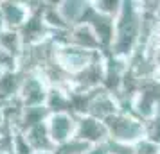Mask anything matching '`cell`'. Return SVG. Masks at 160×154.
<instances>
[{"label": "cell", "instance_id": "1", "mask_svg": "<svg viewBox=\"0 0 160 154\" xmlns=\"http://www.w3.org/2000/svg\"><path fill=\"white\" fill-rule=\"evenodd\" d=\"M144 15L138 0H124L121 15L115 18V38L106 54L130 61L133 54L142 47Z\"/></svg>", "mask_w": 160, "mask_h": 154}, {"label": "cell", "instance_id": "2", "mask_svg": "<svg viewBox=\"0 0 160 154\" xmlns=\"http://www.w3.org/2000/svg\"><path fill=\"white\" fill-rule=\"evenodd\" d=\"M102 56H104V52H90V50H83L79 47H74L70 43L54 41V58H52V61L72 79L78 73L85 72L88 66L97 63Z\"/></svg>", "mask_w": 160, "mask_h": 154}, {"label": "cell", "instance_id": "3", "mask_svg": "<svg viewBox=\"0 0 160 154\" xmlns=\"http://www.w3.org/2000/svg\"><path fill=\"white\" fill-rule=\"evenodd\" d=\"M108 129V142L124 143V145H135L137 142L146 138V125L138 117L130 111H119L117 115L108 118L106 122Z\"/></svg>", "mask_w": 160, "mask_h": 154}, {"label": "cell", "instance_id": "4", "mask_svg": "<svg viewBox=\"0 0 160 154\" xmlns=\"http://www.w3.org/2000/svg\"><path fill=\"white\" fill-rule=\"evenodd\" d=\"M160 110V81L155 79H148L142 82V86L138 88L135 93L133 100H131V113L138 117L142 122L149 120V118Z\"/></svg>", "mask_w": 160, "mask_h": 154}, {"label": "cell", "instance_id": "5", "mask_svg": "<svg viewBox=\"0 0 160 154\" xmlns=\"http://www.w3.org/2000/svg\"><path fill=\"white\" fill-rule=\"evenodd\" d=\"M49 84L43 79V75L38 70H29L23 72L22 86L18 99L23 108H34V106H45L47 95H49Z\"/></svg>", "mask_w": 160, "mask_h": 154}, {"label": "cell", "instance_id": "6", "mask_svg": "<svg viewBox=\"0 0 160 154\" xmlns=\"http://www.w3.org/2000/svg\"><path fill=\"white\" fill-rule=\"evenodd\" d=\"M47 129L51 134L52 143L56 149L61 145L68 143L70 140L76 138V131H78V117L68 113V111H61V113H51V117L47 118Z\"/></svg>", "mask_w": 160, "mask_h": 154}, {"label": "cell", "instance_id": "7", "mask_svg": "<svg viewBox=\"0 0 160 154\" xmlns=\"http://www.w3.org/2000/svg\"><path fill=\"white\" fill-rule=\"evenodd\" d=\"M119 111H121V102H119V99H117L113 93L106 91L104 88L92 91L87 115L97 118V120H101V122H106L108 118L117 115Z\"/></svg>", "mask_w": 160, "mask_h": 154}, {"label": "cell", "instance_id": "8", "mask_svg": "<svg viewBox=\"0 0 160 154\" xmlns=\"http://www.w3.org/2000/svg\"><path fill=\"white\" fill-rule=\"evenodd\" d=\"M76 138L85 142L87 145H101L106 143L110 140L106 124L97 120V118L85 115V117H78V131H76Z\"/></svg>", "mask_w": 160, "mask_h": 154}, {"label": "cell", "instance_id": "9", "mask_svg": "<svg viewBox=\"0 0 160 154\" xmlns=\"http://www.w3.org/2000/svg\"><path fill=\"white\" fill-rule=\"evenodd\" d=\"M0 13L6 23V29L20 30L34 15L29 2H13V0H0Z\"/></svg>", "mask_w": 160, "mask_h": 154}, {"label": "cell", "instance_id": "10", "mask_svg": "<svg viewBox=\"0 0 160 154\" xmlns=\"http://www.w3.org/2000/svg\"><path fill=\"white\" fill-rule=\"evenodd\" d=\"M58 13L68 27L85 23L92 13V0H61L58 2Z\"/></svg>", "mask_w": 160, "mask_h": 154}, {"label": "cell", "instance_id": "11", "mask_svg": "<svg viewBox=\"0 0 160 154\" xmlns=\"http://www.w3.org/2000/svg\"><path fill=\"white\" fill-rule=\"evenodd\" d=\"M65 41L67 43L74 45V47H79L83 50H90V52H102L101 41L97 34L94 32L90 23H79V25H74L68 29V32L65 34Z\"/></svg>", "mask_w": 160, "mask_h": 154}, {"label": "cell", "instance_id": "12", "mask_svg": "<svg viewBox=\"0 0 160 154\" xmlns=\"http://www.w3.org/2000/svg\"><path fill=\"white\" fill-rule=\"evenodd\" d=\"M87 23L92 25L94 32L97 34L99 41H101L102 52H104V54L110 52L112 43H113V38H115V20H113V18H108V16L97 15L94 11V7H92V13L88 16Z\"/></svg>", "mask_w": 160, "mask_h": 154}, {"label": "cell", "instance_id": "13", "mask_svg": "<svg viewBox=\"0 0 160 154\" xmlns=\"http://www.w3.org/2000/svg\"><path fill=\"white\" fill-rule=\"evenodd\" d=\"M22 79H23V70L4 72L0 75V106H6L11 100L18 99Z\"/></svg>", "mask_w": 160, "mask_h": 154}, {"label": "cell", "instance_id": "14", "mask_svg": "<svg viewBox=\"0 0 160 154\" xmlns=\"http://www.w3.org/2000/svg\"><path fill=\"white\" fill-rule=\"evenodd\" d=\"M23 134H25V140H27V143L31 145V149H32L34 152L56 151V145L52 143L51 134H49V129H47V122L31 127V129H27Z\"/></svg>", "mask_w": 160, "mask_h": 154}, {"label": "cell", "instance_id": "15", "mask_svg": "<svg viewBox=\"0 0 160 154\" xmlns=\"http://www.w3.org/2000/svg\"><path fill=\"white\" fill-rule=\"evenodd\" d=\"M51 117V111L47 106H34V108H23L22 117H20V122H18V131L25 133L27 129L34 127V125H40L47 122V118Z\"/></svg>", "mask_w": 160, "mask_h": 154}, {"label": "cell", "instance_id": "16", "mask_svg": "<svg viewBox=\"0 0 160 154\" xmlns=\"http://www.w3.org/2000/svg\"><path fill=\"white\" fill-rule=\"evenodd\" d=\"M0 50L9 52V54L16 56L18 59H22L23 52H25V45L22 41L20 30H13V29L0 30Z\"/></svg>", "mask_w": 160, "mask_h": 154}, {"label": "cell", "instance_id": "17", "mask_svg": "<svg viewBox=\"0 0 160 154\" xmlns=\"http://www.w3.org/2000/svg\"><path fill=\"white\" fill-rule=\"evenodd\" d=\"M122 6L124 0H92V7L97 15L108 16V18H113V20L121 15Z\"/></svg>", "mask_w": 160, "mask_h": 154}, {"label": "cell", "instance_id": "18", "mask_svg": "<svg viewBox=\"0 0 160 154\" xmlns=\"http://www.w3.org/2000/svg\"><path fill=\"white\" fill-rule=\"evenodd\" d=\"M144 125H146V138H149L151 142L160 145V110L149 120H146Z\"/></svg>", "mask_w": 160, "mask_h": 154}, {"label": "cell", "instance_id": "19", "mask_svg": "<svg viewBox=\"0 0 160 154\" xmlns=\"http://www.w3.org/2000/svg\"><path fill=\"white\" fill-rule=\"evenodd\" d=\"M133 152L135 154H160V145L151 142L149 138H142L133 145Z\"/></svg>", "mask_w": 160, "mask_h": 154}, {"label": "cell", "instance_id": "20", "mask_svg": "<svg viewBox=\"0 0 160 154\" xmlns=\"http://www.w3.org/2000/svg\"><path fill=\"white\" fill-rule=\"evenodd\" d=\"M108 145L112 154H135L133 145H124V143H115V142H108Z\"/></svg>", "mask_w": 160, "mask_h": 154}, {"label": "cell", "instance_id": "21", "mask_svg": "<svg viewBox=\"0 0 160 154\" xmlns=\"http://www.w3.org/2000/svg\"><path fill=\"white\" fill-rule=\"evenodd\" d=\"M85 154H112V152H110V145H108V142H106V143H101V145L90 147Z\"/></svg>", "mask_w": 160, "mask_h": 154}, {"label": "cell", "instance_id": "22", "mask_svg": "<svg viewBox=\"0 0 160 154\" xmlns=\"http://www.w3.org/2000/svg\"><path fill=\"white\" fill-rule=\"evenodd\" d=\"M8 125V120H6V111H4V106H0V131Z\"/></svg>", "mask_w": 160, "mask_h": 154}, {"label": "cell", "instance_id": "23", "mask_svg": "<svg viewBox=\"0 0 160 154\" xmlns=\"http://www.w3.org/2000/svg\"><path fill=\"white\" fill-rule=\"evenodd\" d=\"M6 29V23H4V18H2V13H0V30Z\"/></svg>", "mask_w": 160, "mask_h": 154}, {"label": "cell", "instance_id": "24", "mask_svg": "<svg viewBox=\"0 0 160 154\" xmlns=\"http://www.w3.org/2000/svg\"><path fill=\"white\" fill-rule=\"evenodd\" d=\"M34 154H58L56 151H47V152H34Z\"/></svg>", "mask_w": 160, "mask_h": 154}, {"label": "cell", "instance_id": "25", "mask_svg": "<svg viewBox=\"0 0 160 154\" xmlns=\"http://www.w3.org/2000/svg\"><path fill=\"white\" fill-rule=\"evenodd\" d=\"M2 73H4V72H2V68H0V75H2Z\"/></svg>", "mask_w": 160, "mask_h": 154}]
</instances>
